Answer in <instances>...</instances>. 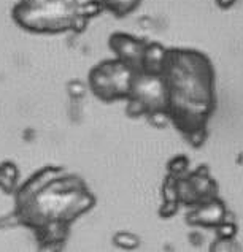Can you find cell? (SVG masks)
<instances>
[{"mask_svg": "<svg viewBox=\"0 0 243 252\" xmlns=\"http://www.w3.org/2000/svg\"><path fill=\"white\" fill-rule=\"evenodd\" d=\"M108 45L114 54V59L127 63L135 71H140L143 53H145V48L148 45L145 38L135 37V35L126 32H114L110 35Z\"/></svg>", "mask_w": 243, "mask_h": 252, "instance_id": "6", "label": "cell"}, {"mask_svg": "<svg viewBox=\"0 0 243 252\" xmlns=\"http://www.w3.org/2000/svg\"><path fill=\"white\" fill-rule=\"evenodd\" d=\"M214 2H216V5L219 6L221 10H229V8H232V6L235 5L237 0H214Z\"/></svg>", "mask_w": 243, "mask_h": 252, "instance_id": "13", "label": "cell"}, {"mask_svg": "<svg viewBox=\"0 0 243 252\" xmlns=\"http://www.w3.org/2000/svg\"><path fill=\"white\" fill-rule=\"evenodd\" d=\"M143 0H99L102 10H106L116 18H126L139 8Z\"/></svg>", "mask_w": 243, "mask_h": 252, "instance_id": "8", "label": "cell"}, {"mask_svg": "<svg viewBox=\"0 0 243 252\" xmlns=\"http://www.w3.org/2000/svg\"><path fill=\"white\" fill-rule=\"evenodd\" d=\"M140 243V238L132 232H118L113 235V244L123 251H135Z\"/></svg>", "mask_w": 243, "mask_h": 252, "instance_id": "10", "label": "cell"}, {"mask_svg": "<svg viewBox=\"0 0 243 252\" xmlns=\"http://www.w3.org/2000/svg\"><path fill=\"white\" fill-rule=\"evenodd\" d=\"M135 71L118 59L102 61L89 71V88L104 102L127 100Z\"/></svg>", "mask_w": 243, "mask_h": 252, "instance_id": "3", "label": "cell"}, {"mask_svg": "<svg viewBox=\"0 0 243 252\" xmlns=\"http://www.w3.org/2000/svg\"><path fill=\"white\" fill-rule=\"evenodd\" d=\"M188 171H189L188 157L178 156V157H175V159H172V160H170V163H169V176L181 178V176H184Z\"/></svg>", "mask_w": 243, "mask_h": 252, "instance_id": "12", "label": "cell"}, {"mask_svg": "<svg viewBox=\"0 0 243 252\" xmlns=\"http://www.w3.org/2000/svg\"><path fill=\"white\" fill-rule=\"evenodd\" d=\"M19 2H24V0H19Z\"/></svg>", "mask_w": 243, "mask_h": 252, "instance_id": "14", "label": "cell"}, {"mask_svg": "<svg viewBox=\"0 0 243 252\" xmlns=\"http://www.w3.org/2000/svg\"><path fill=\"white\" fill-rule=\"evenodd\" d=\"M208 252H242V249L235 236H232V238L216 236V238L211 241Z\"/></svg>", "mask_w": 243, "mask_h": 252, "instance_id": "11", "label": "cell"}, {"mask_svg": "<svg viewBox=\"0 0 243 252\" xmlns=\"http://www.w3.org/2000/svg\"><path fill=\"white\" fill-rule=\"evenodd\" d=\"M100 11L99 0H24L14 5L13 19L34 33L80 32Z\"/></svg>", "mask_w": 243, "mask_h": 252, "instance_id": "2", "label": "cell"}, {"mask_svg": "<svg viewBox=\"0 0 243 252\" xmlns=\"http://www.w3.org/2000/svg\"><path fill=\"white\" fill-rule=\"evenodd\" d=\"M229 219V208L221 197H214L208 201H204L194 208H191L186 214V222L192 227L213 228L216 230Z\"/></svg>", "mask_w": 243, "mask_h": 252, "instance_id": "7", "label": "cell"}, {"mask_svg": "<svg viewBox=\"0 0 243 252\" xmlns=\"http://www.w3.org/2000/svg\"><path fill=\"white\" fill-rule=\"evenodd\" d=\"M159 75L167 116L192 146H202L218 106L216 70L208 56L192 48H167Z\"/></svg>", "mask_w": 243, "mask_h": 252, "instance_id": "1", "label": "cell"}, {"mask_svg": "<svg viewBox=\"0 0 243 252\" xmlns=\"http://www.w3.org/2000/svg\"><path fill=\"white\" fill-rule=\"evenodd\" d=\"M18 170L13 163H2L0 165V187L6 192L16 189Z\"/></svg>", "mask_w": 243, "mask_h": 252, "instance_id": "9", "label": "cell"}, {"mask_svg": "<svg viewBox=\"0 0 243 252\" xmlns=\"http://www.w3.org/2000/svg\"><path fill=\"white\" fill-rule=\"evenodd\" d=\"M176 189L180 205L194 208L204 201L219 197V187L214 181L208 167L200 165L194 171H188L184 176L176 178Z\"/></svg>", "mask_w": 243, "mask_h": 252, "instance_id": "5", "label": "cell"}, {"mask_svg": "<svg viewBox=\"0 0 243 252\" xmlns=\"http://www.w3.org/2000/svg\"><path fill=\"white\" fill-rule=\"evenodd\" d=\"M127 113L134 118H149L156 113H167L166 88L159 73L137 71L127 97Z\"/></svg>", "mask_w": 243, "mask_h": 252, "instance_id": "4", "label": "cell"}]
</instances>
